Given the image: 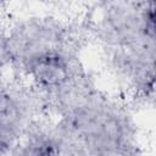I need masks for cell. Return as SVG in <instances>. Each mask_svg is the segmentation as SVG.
Segmentation results:
<instances>
[{
	"instance_id": "obj_5",
	"label": "cell",
	"mask_w": 156,
	"mask_h": 156,
	"mask_svg": "<svg viewBox=\"0 0 156 156\" xmlns=\"http://www.w3.org/2000/svg\"><path fill=\"white\" fill-rule=\"evenodd\" d=\"M10 156H80L57 123L38 118L20 140Z\"/></svg>"
},
{
	"instance_id": "obj_1",
	"label": "cell",
	"mask_w": 156,
	"mask_h": 156,
	"mask_svg": "<svg viewBox=\"0 0 156 156\" xmlns=\"http://www.w3.org/2000/svg\"><path fill=\"white\" fill-rule=\"evenodd\" d=\"M88 28L54 15H32L6 26L7 68L24 82L43 108L56 113L94 85L80 60Z\"/></svg>"
},
{
	"instance_id": "obj_7",
	"label": "cell",
	"mask_w": 156,
	"mask_h": 156,
	"mask_svg": "<svg viewBox=\"0 0 156 156\" xmlns=\"http://www.w3.org/2000/svg\"><path fill=\"white\" fill-rule=\"evenodd\" d=\"M110 156H143V151H141L140 146H135L132 149H127V150L116 152V154L110 155Z\"/></svg>"
},
{
	"instance_id": "obj_2",
	"label": "cell",
	"mask_w": 156,
	"mask_h": 156,
	"mask_svg": "<svg viewBox=\"0 0 156 156\" xmlns=\"http://www.w3.org/2000/svg\"><path fill=\"white\" fill-rule=\"evenodd\" d=\"M155 1L99 2L88 32L99 43L107 67L134 102L155 99Z\"/></svg>"
},
{
	"instance_id": "obj_4",
	"label": "cell",
	"mask_w": 156,
	"mask_h": 156,
	"mask_svg": "<svg viewBox=\"0 0 156 156\" xmlns=\"http://www.w3.org/2000/svg\"><path fill=\"white\" fill-rule=\"evenodd\" d=\"M41 111L40 100L24 82L0 73V156L11 155Z\"/></svg>"
},
{
	"instance_id": "obj_6",
	"label": "cell",
	"mask_w": 156,
	"mask_h": 156,
	"mask_svg": "<svg viewBox=\"0 0 156 156\" xmlns=\"http://www.w3.org/2000/svg\"><path fill=\"white\" fill-rule=\"evenodd\" d=\"M5 29H6V24H5V22H4L2 9L0 7V73H4V69L7 68V61H6L5 46H4Z\"/></svg>"
},
{
	"instance_id": "obj_3",
	"label": "cell",
	"mask_w": 156,
	"mask_h": 156,
	"mask_svg": "<svg viewBox=\"0 0 156 156\" xmlns=\"http://www.w3.org/2000/svg\"><path fill=\"white\" fill-rule=\"evenodd\" d=\"M55 115L80 156H110L140 146L130 110L95 85L71 99Z\"/></svg>"
}]
</instances>
